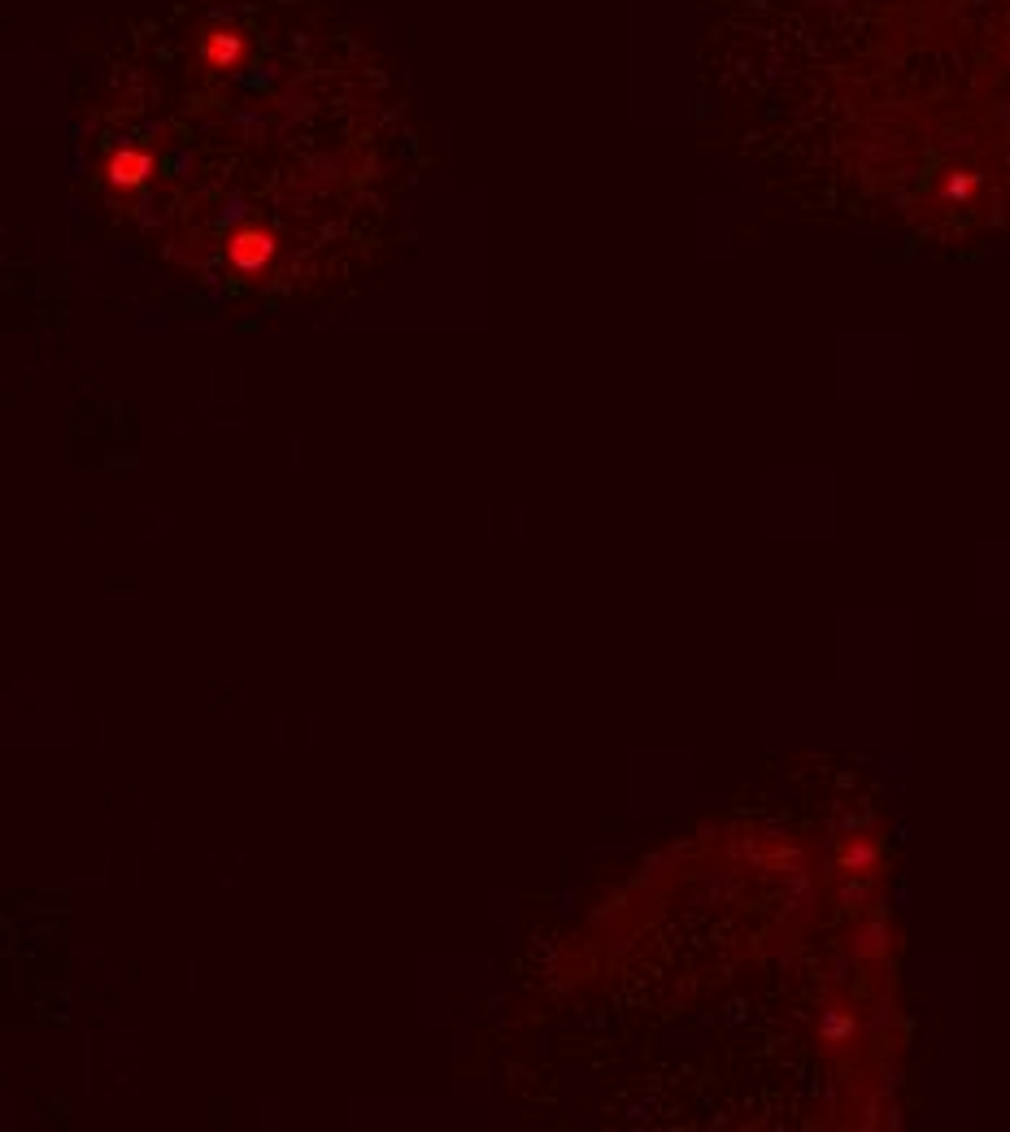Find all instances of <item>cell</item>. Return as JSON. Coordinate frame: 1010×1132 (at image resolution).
<instances>
[{
    "label": "cell",
    "instance_id": "1",
    "mask_svg": "<svg viewBox=\"0 0 1010 1132\" xmlns=\"http://www.w3.org/2000/svg\"><path fill=\"white\" fill-rule=\"evenodd\" d=\"M270 257H275V240L262 236V231H240V236L231 240V262H236L240 270H257V266H266Z\"/></svg>",
    "mask_w": 1010,
    "mask_h": 1132
}]
</instances>
